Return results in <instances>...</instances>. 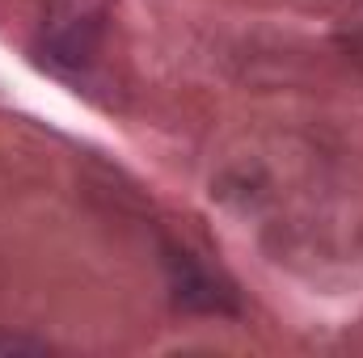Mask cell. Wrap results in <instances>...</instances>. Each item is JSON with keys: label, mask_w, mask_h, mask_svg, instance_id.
<instances>
[{"label": "cell", "mask_w": 363, "mask_h": 358, "mask_svg": "<svg viewBox=\"0 0 363 358\" xmlns=\"http://www.w3.org/2000/svg\"><path fill=\"white\" fill-rule=\"evenodd\" d=\"M165 270H169V291H174V304L178 308H186V312H216V316L237 312L233 287L220 282L190 249L165 245Z\"/></svg>", "instance_id": "cell-1"}, {"label": "cell", "mask_w": 363, "mask_h": 358, "mask_svg": "<svg viewBox=\"0 0 363 358\" xmlns=\"http://www.w3.org/2000/svg\"><path fill=\"white\" fill-rule=\"evenodd\" d=\"M334 42H338V51H342V55H347V59L363 72V0H355V4L338 17Z\"/></svg>", "instance_id": "cell-2"}]
</instances>
